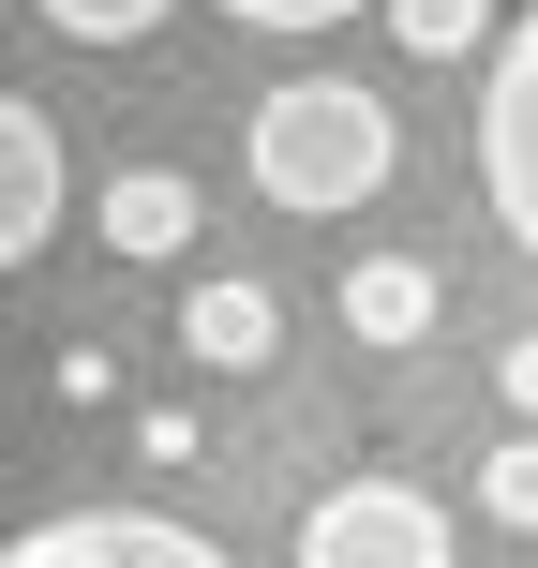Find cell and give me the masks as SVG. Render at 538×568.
Instances as JSON below:
<instances>
[{
    "mask_svg": "<svg viewBox=\"0 0 538 568\" xmlns=\"http://www.w3.org/2000/svg\"><path fill=\"white\" fill-rule=\"evenodd\" d=\"M374 16L404 30V60H464L479 45V0H374Z\"/></svg>",
    "mask_w": 538,
    "mask_h": 568,
    "instance_id": "8fae6325",
    "label": "cell"
},
{
    "mask_svg": "<svg viewBox=\"0 0 538 568\" xmlns=\"http://www.w3.org/2000/svg\"><path fill=\"white\" fill-rule=\"evenodd\" d=\"M30 16H45L60 45H150V30H165L180 0H30Z\"/></svg>",
    "mask_w": 538,
    "mask_h": 568,
    "instance_id": "9c48e42d",
    "label": "cell"
},
{
    "mask_svg": "<svg viewBox=\"0 0 538 568\" xmlns=\"http://www.w3.org/2000/svg\"><path fill=\"white\" fill-rule=\"evenodd\" d=\"M180 359L195 374H270L284 359V300L270 284H180Z\"/></svg>",
    "mask_w": 538,
    "mask_h": 568,
    "instance_id": "8992f818",
    "label": "cell"
},
{
    "mask_svg": "<svg viewBox=\"0 0 538 568\" xmlns=\"http://www.w3.org/2000/svg\"><path fill=\"white\" fill-rule=\"evenodd\" d=\"M434 300H449V284H434L419 255H359V270H344V329H359V344H419Z\"/></svg>",
    "mask_w": 538,
    "mask_h": 568,
    "instance_id": "ba28073f",
    "label": "cell"
},
{
    "mask_svg": "<svg viewBox=\"0 0 538 568\" xmlns=\"http://www.w3.org/2000/svg\"><path fill=\"white\" fill-rule=\"evenodd\" d=\"M479 509L538 539V434H494V449H479Z\"/></svg>",
    "mask_w": 538,
    "mask_h": 568,
    "instance_id": "30bf717a",
    "label": "cell"
},
{
    "mask_svg": "<svg viewBox=\"0 0 538 568\" xmlns=\"http://www.w3.org/2000/svg\"><path fill=\"white\" fill-rule=\"evenodd\" d=\"M300 568H449V509L419 479H329L300 509Z\"/></svg>",
    "mask_w": 538,
    "mask_h": 568,
    "instance_id": "7a4b0ae2",
    "label": "cell"
},
{
    "mask_svg": "<svg viewBox=\"0 0 538 568\" xmlns=\"http://www.w3.org/2000/svg\"><path fill=\"white\" fill-rule=\"evenodd\" d=\"M240 165H255V195H270V210H359V195H389L404 120L374 105L359 75H284L270 105L240 120Z\"/></svg>",
    "mask_w": 538,
    "mask_h": 568,
    "instance_id": "6da1fadb",
    "label": "cell"
},
{
    "mask_svg": "<svg viewBox=\"0 0 538 568\" xmlns=\"http://www.w3.org/2000/svg\"><path fill=\"white\" fill-rule=\"evenodd\" d=\"M479 195H494V225L538 255V16L494 45V90H479Z\"/></svg>",
    "mask_w": 538,
    "mask_h": 568,
    "instance_id": "277c9868",
    "label": "cell"
},
{
    "mask_svg": "<svg viewBox=\"0 0 538 568\" xmlns=\"http://www.w3.org/2000/svg\"><path fill=\"white\" fill-rule=\"evenodd\" d=\"M240 30H329V16H359V0H225Z\"/></svg>",
    "mask_w": 538,
    "mask_h": 568,
    "instance_id": "7c38bea8",
    "label": "cell"
},
{
    "mask_svg": "<svg viewBox=\"0 0 538 568\" xmlns=\"http://www.w3.org/2000/svg\"><path fill=\"white\" fill-rule=\"evenodd\" d=\"M60 195H75V165H60V120L30 105V90H0V270H30L60 240Z\"/></svg>",
    "mask_w": 538,
    "mask_h": 568,
    "instance_id": "5b68a950",
    "label": "cell"
},
{
    "mask_svg": "<svg viewBox=\"0 0 538 568\" xmlns=\"http://www.w3.org/2000/svg\"><path fill=\"white\" fill-rule=\"evenodd\" d=\"M105 240H120V270H165L180 240H195V180L180 165H120L105 180Z\"/></svg>",
    "mask_w": 538,
    "mask_h": 568,
    "instance_id": "52a82bcc",
    "label": "cell"
},
{
    "mask_svg": "<svg viewBox=\"0 0 538 568\" xmlns=\"http://www.w3.org/2000/svg\"><path fill=\"white\" fill-rule=\"evenodd\" d=\"M494 389H509V419H524V434H538V329H524V344H509V359H494Z\"/></svg>",
    "mask_w": 538,
    "mask_h": 568,
    "instance_id": "4fadbf2b",
    "label": "cell"
},
{
    "mask_svg": "<svg viewBox=\"0 0 538 568\" xmlns=\"http://www.w3.org/2000/svg\"><path fill=\"white\" fill-rule=\"evenodd\" d=\"M0 568H240V554L180 509H45L30 539H0Z\"/></svg>",
    "mask_w": 538,
    "mask_h": 568,
    "instance_id": "3957f363",
    "label": "cell"
}]
</instances>
